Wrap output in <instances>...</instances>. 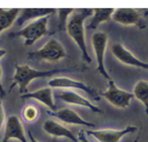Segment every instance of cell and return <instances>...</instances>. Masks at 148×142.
Returning <instances> with one entry per match:
<instances>
[{
    "mask_svg": "<svg viewBox=\"0 0 148 142\" xmlns=\"http://www.w3.org/2000/svg\"><path fill=\"white\" fill-rule=\"evenodd\" d=\"M93 13V8H77L70 15L66 25L67 34L79 47L82 57L87 63H91L92 59L87 52L84 35V23Z\"/></svg>",
    "mask_w": 148,
    "mask_h": 142,
    "instance_id": "1",
    "label": "cell"
},
{
    "mask_svg": "<svg viewBox=\"0 0 148 142\" xmlns=\"http://www.w3.org/2000/svg\"><path fill=\"white\" fill-rule=\"evenodd\" d=\"M70 69H53V70H37L32 68L29 65H23V64H17L15 65V72L13 75V83L11 84L9 91L14 86H18V91L21 95L27 93V89L29 84L33 80L37 78H45L52 75H55L60 72H65L69 71Z\"/></svg>",
    "mask_w": 148,
    "mask_h": 142,
    "instance_id": "2",
    "label": "cell"
},
{
    "mask_svg": "<svg viewBox=\"0 0 148 142\" xmlns=\"http://www.w3.org/2000/svg\"><path fill=\"white\" fill-rule=\"evenodd\" d=\"M50 16H45L39 19L37 21H34L33 23H29L19 29L18 32H14L12 34H9V38L21 37L25 40V46H32L36 43L39 39L43 38L44 36L52 35L54 32H50L48 29V21Z\"/></svg>",
    "mask_w": 148,
    "mask_h": 142,
    "instance_id": "3",
    "label": "cell"
},
{
    "mask_svg": "<svg viewBox=\"0 0 148 142\" xmlns=\"http://www.w3.org/2000/svg\"><path fill=\"white\" fill-rule=\"evenodd\" d=\"M67 57L63 45L56 39H51L39 50L27 53V58L47 62H58Z\"/></svg>",
    "mask_w": 148,
    "mask_h": 142,
    "instance_id": "4",
    "label": "cell"
},
{
    "mask_svg": "<svg viewBox=\"0 0 148 142\" xmlns=\"http://www.w3.org/2000/svg\"><path fill=\"white\" fill-rule=\"evenodd\" d=\"M145 15H148V9L118 8L115 9L112 19L122 25H136L140 29H144L146 27V23L143 16Z\"/></svg>",
    "mask_w": 148,
    "mask_h": 142,
    "instance_id": "5",
    "label": "cell"
},
{
    "mask_svg": "<svg viewBox=\"0 0 148 142\" xmlns=\"http://www.w3.org/2000/svg\"><path fill=\"white\" fill-rule=\"evenodd\" d=\"M101 97H103L111 105L119 109H126L130 106L131 101L134 99L133 93L121 89L116 85L113 79H110L108 83V89L103 93H99Z\"/></svg>",
    "mask_w": 148,
    "mask_h": 142,
    "instance_id": "6",
    "label": "cell"
},
{
    "mask_svg": "<svg viewBox=\"0 0 148 142\" xmlns=\"http://www.w3.org/2000/svg\"><path fill=\"white\" fill-rule=\"evenodd\" d=\"M108 35L103 32H97L92 35L91 38V45H92L93 51L95 54V58H97V71L101 73L105 78L110 80L111 76L108 73L107 69L105 67V54L107 51V46H108Z\"/></svg>",
    "mask_w": 148,
    "mask_h": 142,
    "instance_id": "7",
    "label": "cell"
},
{
    "mask_svg": "<svg viewBox=\"0 0 148 142\" xmlns=\"http://www.w3.org/2000/svg\"><path fill=\"white\" fill-rule=\"evenodd\" d=\"M50 87L53 88H74V89H80L86 93L88 95H90L91 99L95 101H99L101 97L97 93V91L95 88L88 86L86 83L82 82V81L74 80L69 77H54V78L50 79L48 82Z\"/></svg>",
    "mask_w": 148,
    "mask_h": 142,
    "instance_id": "8",
    "label": "cell"
},
{
    "mask_svg": "<svg viewBox=\"0 0 148 142\" xmlns=\"http://www.w3.org/2000/svg\"><path fill=\"white\" fill-rule=\"evenodd\" d=\"M136 126H127L121 130H87L85 133L95 137L99 142H120L125 135L137 131Z\"/></svg>",
    "mask_w": 148,
    "mask_h": 142,
    "instance_id": "9",
    "label": "cell"
},
{
    "mask_svg": "<svg viewBox=\"0 0 148 142\" xmlns=\"http://www.w3.org/2000/svg\"><path fill=\"white\" fill-rule=\"evenodd\" d=\"M12 139L18 140L21 142H29L25 137L23 124L19 118L15 115H11L7 118L2 142H10Z\"/></svg>",
    "mask_w": 148,
    "mask_h": 142,
    "instance_id": "10",
    "label": "cell"
},
{
    "mask_svg": "<svg viewBox=\"0 0 148 142\" xmlns=\"http://www.w3.org/2000/svg\"><path fill=\"white\" fill-rule=\"evenodd\" d=\"M112 53L115 56V58H117V59L119 60L120 62H122L123 64L148 70L147 62H143L138 59V58H136L135 56H134L129 50L126 49L122 44H120V43L114 44V45L112 46Z\"/></svg>",
    "mask_w": 148,
    "mask_h": 142,
    "instance_id": "11",
    "label": "cell"
},
{
    "mask_svg": "<svg viewBox=\"0 0 148 142\" xmlns=\"http://www.w3.org/2000/svg\"><path fill=\"white\" fill-rule=\"evenodd\" d=\"M48 115L58 118L63 123L70 124V125H80L88 128H95L97 126L95 124L91 123V122L85 121L74 110L69 109V108H64V109H60L55 112L48 111Z\"/></svg>",
    "mask_w": 148,
    "mask_h": 142,
    "instance_id": "12",
    "label": "cell"
},
{
    "mask_svg": "<svg viewBox=\"0 0 148 142\" xmlns=\"http://www.w3.org/2000/svg\"><path fill=\"white\" fill-rule=\"evenodd\" d=\"M56 97H57L58 99H61L64 103L87 108L93 113H103V111L99 107L92 105L87 99H85L84 97H81L79 93H75L73 91H67V89L66 91H59L56 93Z\"/></svg>",
    "mask_w": 148,
    "mask_h": 142,
    "instance_id": "13",
    "label": "cell"
},
{
    "mask_svg": "<svg viewBox=\"0 0 148 142\" xmlns=\"http://www.w3.org/2000/svg\"><path fill=\"white\" fill-rule=\"evenodd\" d=\"M43 129L46 133L53 137H64L71 140L72 142H78V138L75 137L74 133L67 128L66 126L54 121V120H47L43 124Z\"/></svg>",
    "mask_w": 148,
    "mask_h": 142,
    "instance_id": "14",
    "label": "cell"
},
{
    "mask_svg": "<svg viewBox=\"0 0 148 142\" xmlns=\"http://www.w3.org/2000/svg\"><path fill=\"white\" fill-rule=\"evenodd\" d=\"M56 12V8H23L16 19V23L18 27H21L27 21H37L42 17L50 16Z\"/></svg>",
    "mask_w": 148,
    "mask_h": 142,
    "instance_id": "15",
    "label": "cell"
},
{
    "mask_svg": "<svg viewBox=\"0 0 148 142\" xmlns=\"http://www.w3.org/2000/svg\"><path fill=\"white\" fill-rule=\"evenodd\" d=\"M21 99H36V101L44 104L46 107L49 108L51 112L57 111V107H56L55 103H54V99H53V93H52L51 87H44V88L33 91V93H27L21 95Z\"/></svg>",
    "mask_w": 148,
    "mask_h": 142,
    "instance_id": "16",
    "label": "cell"
},
{
    "mask_svg": "<svg viewBox=\"0 0 148 142\" xmlns=\"http://www.w3.org/2000/svg\"><path fill=\"white\" fill-rule=\"evenodd\" d=\"M114 12V8H93L92 19L86 25V29H95L101 23L110 21Z\"/></svg>",
    "mask_w": 148,
    "mask_h": 142,
    "instance_id": "17",
    "label": "cell"
},
{
    "mask_svg": "<svg viewBox=\"0 0 148 142\" xmlns=\"http://www.w3.org/2000/svg\"><path fill=\"white\" fill-rule=\"evenodd\" d=\"M21 10L19 8H0V35L3 31L12 25L18 17Z\"/></svg>",
    "mask_w": 148,
    "mask_h": 142,
    "instance_id": "18",
    "label": "cell"
},
{
    "mask_svg": "<svg viewBox=\"0 0 148 142\" xmlns=\"http://www.w3.org/2000/svg\"><path fill=\"white\" fill-rule=\"evenodd\" d=\"M134 97L141 102L145 108V113L148 115V82L145 80H139L133 89Z\"/></svg>",
    "mask_w": 148,
    "mask_h": 142,
    "instance_id": "19",
    "label": "cell"
},
{
    "mask_svg": "<svg viewBox=\"0 0 148 142\" xmlns=\"http://www.w3.org/2000/svg\"><path fill=\"white\" fill-rule=\"evenodd\" d=\"M75 11L74 8H59L57 9L58 13V21H59V25H58V29L59 31H65L66 25H67V19L69 15Z\"/></svg>",
    "mask_w": 148,
    "mask_h": 142,
    "instance_id": "20",
    "label": "cell"
},
{
    "mask_svg": "<svg viewBox=\"0 0 148 142\" xmlns=\"http://www.w3.org/2000/svg\"><path fill=\"white\" fill-rule=\"evenodd\" d=\"M21 115L25 121L27 122H35L40 116V112L38 108L34 105H27L23 109Z\"/></svg>",
    "mask_w": 148,
    "mask_h": 142,
    "instance_id": "21",
    "label": "cell"
},
{
    "mask_svg": "<svg viewBox=\"0 0 148 142\" xmlns=\"http://www.w3.org/2000/svg\"><path fill=\"white\" fill-rule=\"evenodd\" d=\"M4 110H3V106H2V101L0 99V137H1V128L3 126L4 123Z\"/></svg>",
    "mask_w": 148,
    "mask_h": 142,
    "instance_id": "22",
    "label": "cell"
},
{
    "mask_svg": "<svg viewBox=\"0 0 148 142\" xmlns=\"http://www.w3.org/2000/svg\"><path fill=\"white\" fill-rule=\"evenodd\" d=\"M5 95V91L2 84V68L0 66V99H2V97H4Z\"/></svg>",
    "mask_w": 148,
    "mask_h": 142,
    "instance_id": "23",
    "label": "cell"
},
{
    "mask_svg": "<svg viewBox=\"0 0 148 142\" xmlns=\"http://www.w3.org/2000/svg\"><path fill=\"white\" fill-rule=\"evenodd\" d=\"M78 140L80 142H90L88 139H87L86 136H85L84 130H80V131L78 132Z\"/></svg>",
    "mask_w": 148,
    "mask_h": 142,
    "instance_id": "24",
    "label": "cell"
},
{
    "mask_svg": "<svg viewBox=\"0 0 148 142\" xmlns=\"http://www.w3.org/2000/svg\"><path fill=\"white\" fill-rule=\"evenodd\" d=\"M27 136H29V142H40L39 140L36 139V137L33 135L31 130H27Z\"/></svg>",
    "mask_w": 148,
    "mask_h": 142,
    "instance_id": "25",
    "label": "cell"
},
{
    "mask_svg": "<svg viewBox=\"0 0 148 142\" xmlns=\"http://www.w3.org/2000/svg\"><path fill=\"white\" fill-rule=\"evenodd\" d=\"M5 54H6V50L4 49H0V59L3 57V56H5Z\"/></svg>",
    "mask_w": 148,
    "mask_h": 142,
    "instance_id": "26",
    "label": "cell"
}]
</instances>
